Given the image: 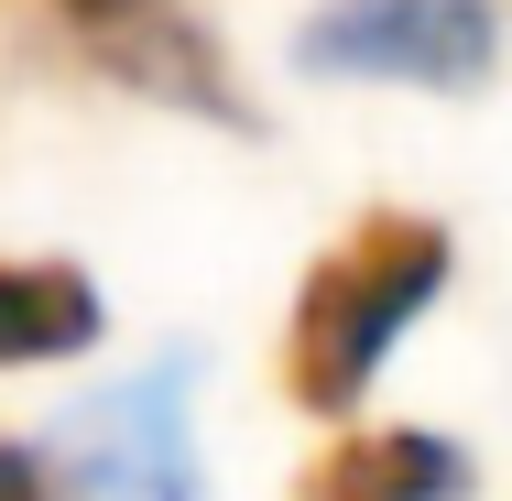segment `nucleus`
Masks as SVG:
<instances>
[{
	"label": "nucleus",
	"mask_w": 512,
	"mask_h": 501,
	"mask_svg": "<svg viewBox=\"0 0 512 501\" xmlns=\"http://www.w3.org/2000/svg\"><path fill=\"white\" fill-rule=\"evenodd\" d=\"M447 273H458V240L425 207H371L360 229H338L306 262L295 316H284V393H295V414L349 425L371 403V382L393 371L404 327L436 316Z\"/></svg>",
	"instance_id": "nucleus-1"
},
{
	"label": "nucleus",
	"mask_w": 512,
	"mask_h": 501,
	"mask_svg": "<svg viewBox=\"0 0 512 501\" xmlns=\"http://www.w3.org/2000/svg\"><path fill=\"white\" fill-rule=\"evenodd\" d=\"M295 66L360 77V88L469 99L502 77V0H316L295 22Z\"/></svg>",
	"instance_id": "nucleus-2"
},
{
	"label": "nucleus",
	"mask_w": 512,
	"mask_h": 501,
	"mask_svg": "<svg viewBox=\"0 0 512 501\" xmlns=\"http://www.w3.org/2000/svg\"><path fill=\"white\" fill-rule=\"evenodd\" d=\"M66 501H207L197 469V360H153L66 414L55 436Z\"/></svg>",
	"instance_id": "nucleus-3"
},
{
	"label": "nucleus",
	"mask_w": 512,
	"mask_h": 501,
	"mask_svg": "<svg viewBox=\"0 0 512 501\" xmlns=\"http://www.w3.org/2000/svg\"><path fill=\"white\" fill-rule=\"evenodd\" d=\"M55 22H66V44L99 66L109 88H131L153 109H186V120H218V131H251L240 66L207 33L197 0H55Z\"/></svg>",
	"instance_id": "nucleus-4"
},
{
	"label": "nucleus",
	"mask_w": 512,
	"mask_h": 501,
	"mask_svg": "<svg viewBox=\"0 0 512 501\" xmlns=\"http://www.w3.org/2000/svg\"><path fill=\"white\" fill-rule=\"evenodd\" d=\"M480 458L436 425H338L295 469V501H469Z\"/></svg>",
	"instance_id": "nucleus-5"
},
{
	"label": "nucleus",
	"mask_w": 512,
	"mask_h": 501,
	"mask_svg": "<svg viewBox=\"0 0 512 501\" xmlns=\"http://www.w3.org/2000/svg\"><path fill=\"white\" fill-rule=\"evenodd\" d=\"M109 338V305L88 262L55 251H0V371H44V360H88Z\"/></svg>",
	"instance_id": "nucleus-6"
},
{
	"label": "nucleus",
	"mask_w": 512,
	"mask_h": 501,
	"mask_svg": "<svg viewBox=\"0 0 512 501\" xmlns=\"http://www.w3.org/2000/svg\"><path fill=\"white\" fill-rule=\"evenodd\" d=\"M0 501H66V480H55V447L0 436Z\"/></svg>",
	"instance_id": "nucleus-7"
}]
</instances>
